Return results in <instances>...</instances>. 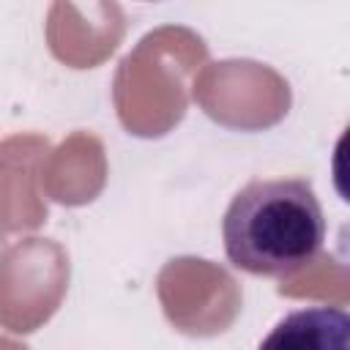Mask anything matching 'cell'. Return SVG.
<instances>
[{
    "mask_svg": "<svg viewBox=\"0 0 350 350\" xmlns=\"http://www.w3.org/2000/svg\"><path fill=\"white\" fill-rule=\"evenodd\" d=\"M257 350H350V317L339 306H306L282 317Z\"/></svg>",
    "mask_w": 350,
    "mask_h": 350,
    "instance_id": "obj_2",
    "label": "cell"
},
{
    "mask_svg": "<svg viewBox=\"0 0 350 350\" xmlns=\"http://www.w3.org/2000/svg\"><path fill=\"white\" fill-rule=\"evenodd\" d=\"M227 260L254 276H282L306 265L325 241V216L306 178L246 183L224 211Z\"/></svg>",
    "mask_w": 350,
    "mask_h": 350,
    "instance_id": "obj_1",
    "label": "cell"
}]
</instances>
